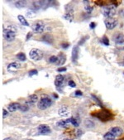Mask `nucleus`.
Listing matches in <instances>:
<instances>
[{
  "label": "nucleus",
  "instance_id": "33",
  "mask_svg": "<svg viewBox=\"0 0 124 140\" xmlns=\"http://www.w3.org/2000/svg\"><path fill=\"white\" fill-rule=\"evenodd\" d=\"M8 116V111H7L5 109H2V118L5 119Z\"/></svg>",
  "mask_w": 124,
  "mask_h": 140
},
{
  "label": "nucleus",
  "instance_id": "37",
  "mask_svg": "<svg viewBox=\"0 0 124 140\" xmlns=\"http://www.w3.org/2000/svg\"><path fill=\"white\" fill-rule=\"evenodd\" d=\"M76 134H77V137H78V138H79V137H80L82 134H83V131L82 130H80V129H79V130H77V132H76Z\"/></svg>",
  "mask_w": 124,
  "mask_h": 140
},
{
  "label": "nucleus",
  "instance_id": "16",
  "mask_svg": "<svg viewBox=\"0 0 124 140\" xmlns=\"http://www.w3.org/2000/svg\"><path fill=\"white\" fill-rule=\"evenodd\" d=\"M71 124V120L70 119H68V120H61L57 123V125L61 128H68L69 124Z\"/></svg>",
  "mask_w": 124,
  "mask_h": 140
},
{
  "label": "nucleus",
  "instance_id": "14",
  "mask_svg": "<svg viewBox=\"0 0 124 140\" xmlns=\"http://www.w3.org/2000/svg\"><path fill=\"white\" fill-rule=\"evenodd\" d=\"M64 77L63 75H57L55 79V85L56 87H61L64 83Z\"/></svg>",
  "mask_w": 124,
  "mask_h": 140
},
{
  "label": "nucleus",
  "instance_id": "40",
  "mask_svg": "<svg viewBox=\"0 0 124 140\" xmlns=\"http://www.w3.org/2000/svg\"><path fill=\"white\" fill-rule=\"evenodd\" d=\"M66 68L65 67H62V68H59L58 70H57V71L58 72H63V71H66Z\"/></svg>",
  "mask_w": 124,
  "mask_h": 140
},
{
  "label": "nucleus",
  "instance_id": "17",
  "mask_svg": "<svg viewBox=\"0 0 124 140\" xmlns=\"http://www.w3.org/2000/svg\"><path fill=\"white\" fill-rule=\"evenodd\" d=\"M64 18L66 20L69 21V22H73L74 20V11L73 9H70V10H68V11L66 12V13L64 14Z\"/></svg>",
  "mask_w": 124,
  "mask_h": 140
},
{
  "label": "nucleus",
  "instance_id": "24",
  "mask_svg": "<svg viewBox=\"0 0 124 140\" xmlns=\"http://www.w3.org/2000/svg\"><path fill=\"white\" fill-rule=\"evenodd\" d=\"M26 5H27V1H17L15 2V7H17V8H22V7H24Z\"/></svg>",
  "mask_w": 124,
  "mask_h": 140
},
{
  "label": "nucleus",
  "instance_id": "13",
  "mask_svg": "<svg viewBox=\"0 0 124 140\" xmlns=\"http://www.w3.org/2000/svg\"><path fill=\"white\" fill-rule=\"evenodd\" d=\"M8 111L9 112H15V111L20 110L21 108V105L17 102H14V103H11L8 105Z\"/></svg>",
  "mask_w": 124,
  "mask_h": 140
},
{
  "label": "nucleus",
  "instance_id": "34",
  "mask_svg": "<svg viewBox=\"0 0 124 140\" xmlns=\"http://www.w3.org/2000/svg\"><path fill=\"white\" fill-rule=\"evenodd\" d=\"M88 38H89V36H86V37H84L82 38V39L79 41V45H83V44L84 43V41H86Z\"/></svg>",
  "mask_w": 124,
  "mask_h": 140
},
{
  "label": "nucleus",
  "instance_id": "22",
  "mask_svg": "<svg viewBox=\"0 0 124 140\" xmlns=\"http://www.w3.org/2000/svg\"><path fill=\"white\" fill-rule=\"evenodd\" d=\"M71 120V124H73L74 127H78L80 124V119L79 117H72L70 118Z\"/></svg>",
  "mask_w": 124,
  "mask_h": 140
},
{
  "label": "nucleus",
  "instance_id": "18",
  "mask_svg": "<svg viewBox=\"0 0 124 140\" xmlns=\"http://www.w3.org/2000/svg\"><path fill=\"white\" fill-rule=\"evenodd\" d=\"M65 61H66L65 56H64L63 53L59 54L58 61H57V62H56V65H57V66H62V65H64V63H65Z\"/></svg>",
  "mask_w": 124,
  "mask_h": 140
},
{
  "label": "nucleus",
  "instance_id": "1",
  "mask_svg": "<svg viewBox=\"0 0 124 140\" xmlns=\"http://www.w3.org/2000/svg\"><path fill=\"white\" fill-rule=\"evenodd\" d=\"M93 115L95 116V117L98 118L99 120H101L103 122H108L109 120H112L113 119V116L112 114H111L109 111H108L106 110H99V111H98V112H95L93 114Z\"/></svg>",
  "mask_w": 124,
  "mask_h": 140
},
{
  "label": "nucleus",
  "instance_id": "7",
  "mask_svg": "<svg viewBox=\"0 0 124 140\" xmlns=\"http://www.w3.org/2000/svg\"><path fill=\"white\" fill-rule=\"evenodd\" d=\"M113 40L116 44H118V45L123 44L124 43V34L121 32H117L113 35Z\"/></svg>",
  "mask_w": 124,
  "mask_h": 140
},
{
  "label": "nucleus",
  "instance_id": "8",
  "mask_svg": "<svg viewBox=\"0 0 124 140\" xmlns=\"http://www.w3.org/2000/svg\"><path fill=\"white\" fill-rule=\"evenodd\" d=\"M37 129L39 134H42V135H48V134L51 133V129L50 126L46 125V124H41V125L38 126Z\"/></svg>",
  "mask_w": 124,
  "mask_h": 140
},
{
  "label": "nucleus",
  "instance_id": "46",
  "mask_svg": "<svg viewBox=\"0 0 124 140\" xmlns=\"http://www.w3.org/2000/svg\"><path fill=\"white\" fill-rule=\"evenodd\" d=\"M121 140H124V138H123V139H121Z\"/></svg>",
  "mask_w": 124,
  "mask_h": 140
},
{
  "label": "nucleus",
  "instance_id": "26",
  "mask_svg": "<svg viewBox=\"0 0 124 140\" xmlns=\"http://www.w3.org/2000/svg\"><path fill=\"white\" fill-rule=\"evenodd\" d=\"M57 61H58V56H51L50 59H49L50 63H52V64H56Z\"/></svg>",
  "mask_w": 124,
  "mask_h": 140
},
{
  "label": "nucleus",
  "instance_id": "29",
  "mask_svg": "<svg viewBox=\"0 0 124 140\" xmlns=\"http://www.w3.org/2000/svg\"><path fill=\"white\" fill-rule=\"evenodd\" d=\"M102 42L104 44L105 46H109V41H108V38L104 36L103 38H102Z\"/></svg>",
  "mask_w": 124,
  "mask_h": 140
},
{
  "label": "nucleus",
  "instance_id": "20",
  "mask_svg": "<svg viewBox=\"0 0 124 140\" xmlns=\"http://www.w3.org/2000/svg\"><path fill=\"white\" fill-rule=\"evenodd\" d=\"M17 18H18L19 22H21V24L22 25L26 26V27H28V26H29V23H28L27 19H26L22 15H18V16H17Z\"/></svg>",
  "mask_w": 124,
  "mask_h": 140
},
{
  "label": "nucleus",
  "instance_id": "31",
  "mask_svg": "<svg viewBox=\"0 0 124 140\" xmlns=\"http://www.w3.org/2000/svg\"><path fill=\"white\" fill-rule=\"evenodd\" d=\"M20 110L23 111V112H26V111L29 110V106H27V105H21Z\"/></svg>",
  "mask_w": 124,
  "mask_h": 140
},
{
  "label": "nucleus",
  "instance_id": "45",
  "mask_svg": "<svg viewBox=\"0 0 124 140\" xmlns=\"http://www.w3.org/2000/svg\"><path fill=\"white\" fill-rule=\"evenodd\" d=\"M64 140H73V139H64Z\"/></svg>",
  "mask_w": 124,
  "mask_h": 140
},
{
  "label": "nucleus",
  "instance_id": "28",
  "mask_svg": "<svg viewBox=\"0 0 124 140\" xmlns=\"http://www.w3.org/2000/svg\"><path fill=\"white\" fill-rule=\"evenodd\" d=\"M17 59H18V60L21 61H26V56H25L24 53H19V54H17Z\"/></svg>",
  "mask_w": 124,
  "mask_h": 140
},
{
  "label": "nucleus",
  "instance_id": "3",
  "mask_svg": "<svg viewBox=\"0 0 124 140\" xmlns=\"http://www.w3.org/2000/svg\"><path fill=\"white\" fill-rule=\"evenodd\" d=\"M102 12L107 18H111V17H114L117 13V7L116 5H108V6L103 7Z\"/></svg>",
  "mask_w": 124,
  "mask_h": 140
},
{
  "label": "nucleus",
  "instance_id": "32",
  "mask_svg": "<svg viewBox=\"0 0 124 140\" xmlns=\"http://www.w3.org/2000/svg\"><path fill=\"white\" fill-rule=\"evenodd\" d=\"M27 16L28 17H31V18H32V17L35 16V12H33V11H28L27 12Z\"/></svg>",
  "mask_w": 124,
  "mask_h": 140
},
{
  "label": "nucleus",
  "instance_id": "36",
  "mask_svg": "<svg viewBox=\"0 0 124 140\" xmlns=\"http://www.w3.org/2000/svg\"><path fill=\"white\" fill-rule=\"evenodd\" d=\"M85 10L88 12H91L93 11V7H90V6H86L85 7Z\"/></svg>",
  "mask_w": 124,
  "mask_h": 140
},
{
  "label": "nucleus",
  "instance_id": "12",
  "mask_svg": "<svg viewBox=\"0 0 124 140\" xmlns=\"http://www.w3.org/2000/svg\"><path fill=\"white\" fill-rule=\"evenodd\" d=\"M79 46H74L73 50H72V61H73L74 63H76L77 61H78V58H79Z\"/></svg>",
  "mask_w": 124,
  "mask_h": 140
},
{
  "label": "nucleus",
  "instance_id": "2",
  "mask_svg": "<svg viewBox=\"0 0 124 140\" xmlns=\"http://www.w3.org/2000/svg\"><path fill=\"white\" fill-rule=\"evenodd\" d=\"M52 105V100L48 95H43L40 101H38L37 107L41 110H45Z\"/></svg>",
  "mask_w": 124,
  "mask_h": 140
},
{
  "label": "nucleus",
  "instance_id": "41",
  "mask_svg": "<svg viewBox=\"0 0 124 140\" xmlns=\"http://www.w3.org/2000/svg\"><path fill=\"white\" fill-rule=\"evenodd\" d=\"M95 27H96V24H95L94 22H91V23L89 24V27L91 28V29H94V28Z\"/></svg>",
  "mask_w": 124,
  "mask_h": 140
},
{
  "label": "nucleus",
  "instance_id": "47",
  "mask_svg": "<svg viewBox=\"0 0 124 140\" xmlns=\"http://www.w3.org/2000/svg\"><path fill=\"white\" fill-rule=\"evenodd\" d=\"M123 61H124V57H123Z\"/></svg>",
  "mask_w": 124,
  "mask_h": 140
},
{
  "label": "nucleus",
  "instance_id": "48",
  "mask_svg": "<svg viewBox=\"0 0 124 140\" xmlns=\"http://www.w3.org/2000/svg\"><path fill=\"white\" fill-rule=\"evenodd\" d=\"M29 140H30V139H29Z\"/></svg>",
  "mask_w": 124,
  "mask_h": 140
},
{
  "label": "nucleus",
  "instance_id": "15",
  "mask_svg": "<svg viewBox=\"0 0 124 140\" xmlns=\"http://www.w3.org/2000/svg\"><path fill=\"white\" fill-rule=\"evenodd\" d=\"M113 134H114V135L117 137V136H120L121 134H123V129L120 128V127H113V128H111L110 131Z\"/></svg>",
  "mask_w": 124,
  "mask_h": 140
},
{
  "label": "nucleus",
  "instance_id": "39",
  "mask_svg": "<svg viewBox=\"0 0 124 140\" xmlns=\"http://www.w3.org/2000/svg\"><path fill=\"white\" fill-rule=\"evenodd\" d=\"M74 95H77V96H81V95H82V92L80 91V90H76L75 93H74Z\"/></svg>",
  "mask_w": 124,
  "mask_h": 140
},
{
  "label": "nucleus",
  "instance_id": "10",
  "mask_svg": "<svg viewBox=\"0 0 124 140\" xmlns=\"http://www.w3.org/2000/svg\"><path fill=\"white\" fill-rule=\"evenodd\" d=\"M69 113H70L69 109L68 106L65 105H61V108L59 109V110H58L59 115L61 116V117H67V116L69 115Z\"/></svg>",
  "mask_w": 124,
  "mask_h": 140
},
{
  "label": "nucleus",
  "instance_id": "30",
  "mask_svg": "<svg viewBox=\"0 0 124 140\" xmlns=\"http://www.w3.org/2000/svg\"><path fill=\"white\" fill-rule=\"evenodd\" d=\"M38 74V71L37 70H32V71H30L29 72H28V75H29L30 76H36V75Z\"/></svg>",
  "mask_w": 124,
  "mask_h": 140
},
{
  "label": "nucleus",
  "instance_id": "5",
  "mask_svg": "<svg viewBox=\"0 0 124 140\" xmlns=\"http://www.w3.org/2000/svg\"><path fill=\"white\" fill-rule=\"evenodd\" d=\"M32 30L36 33H41L45 30V24L42 21H37L32 25Z\"/></svg>",
  "mask_w": 124,
  "mask_h": 140
},
{
  "label": "nucleus",
  "instance_id": "23",
  "mask_svg": "<svg viewBox=\"0 0 124 140\" xmlns=\"http://www.w3.org/2000/svg\"><path fill=\"white\" fill-rule=\"evenodd\" d=\"M42 40L44 41H46V42L51 44V43H52V41H53V38H52V37H51V35L46 34V35H44L42 37Z\"/></svg>",
  "mask_w": 124,
  "mask_h": 140
},
{
  "label": "nucleus",
  "instance_id": "4",
  "mask_svg": "<svg viewBox=\"0 0 124 140\" xmlns=\"http://www.w3.org/2000/svg\"><path fill=\"white\" fill-rule=\"evenodd\" d=\"M29 56L32 60L35 61H41L43 58V52L37 48H33L30 51Z\"/></svg>",
  "mask_w": 124,
  "mask_h": 140
},
{
  "label": "nucleus",
  "instance_id": "42",
  "mask_svg": "<svg viewBox=\"0 0 124 140\" xmlns=\"http://www.w3.org/2000/svg\"><path fill=\"white\" fill-rule=\"evenodd\" d=\"M31 37H32V32H28L27 33V38H26V40H29L30 38H31Z\"/></svg>",
  "mask_w": 124,
  "mask_h": 140
},
{
  "label": "nucleus",
  "instance_id": "43",
  "mask_svg": "<svg viewBox=\"0 0 124 140\" xmlns=\"http://www.w3.org/2000/svg\"><path fill=\"white\" fill-rule=\"evenodd\" d=\"M3 140H12L11 138H6V139H4Z\"/></svg>",
  "mask_w": 124,
  "mask_h": 140
},
{
  "label": "nucleus",
  "instance_id": "38",
  "mask_svg": "<svg viewBox=\"0 0 124 140\" xmlns=\"http://www.w3.org/2000/svg\"><path fill=\"white\" fill-rule=\"evenodd\" d=\"M61 46H62V47H63V48L66 49V48H68V47H69V43H67V42H64V43H62V44H61Z\"/></svg>",
  "mask_w": 124,
  "mask_h": 140
},
{
  "label": "nucleus",
  "instance_id": "9",
  "mask_svg": "<svg viewBox=\"0 0 124 140\" xmlns=\"http://www.w3.org/2000/svg\"><path fill=\"white\" fill-rule=\"evenodd\" d=\"M3 37L7 41H12L16 37V33L7 30V28L3 29Z\"/></svg>",
  "mask_w": 124,
  "mask_h": 140
},
{
  "label": "nucleus",
  "instance_id": "21",
  "mask_svg": "<svg viewBox=\"0 0 124 140\" xmlns=\"http://www.w3.org/2000/svg\"><path fill=\"white\" fill-rule=\"evenodd\" d=\"M116 136L114 134H113L111 132H108V133H106L104 135H103V139L105 140H115Z\"/></svg>",
  "mask_w": 124,
  "mask_h": 140
},
{
  "label": "nucleus",
  "instance_id": "44",
  "mask_svg": "<svg viewBox=\"0 0 124 140\" xmlns=\"http://www.w3.org/2000/svg\"><path fill=\"white\" fill-rule=\"evenodd\" d=\"M54 97H55V98H56V99H57V98H58L57 95H56V94H54Z\"/></svg>",
  "mask_w": 124,
  "mask_h": 140
},
{
  "label": "nucleus",
  "instance_id": "35",
  "mask_svg": "<svg viewBox=\"0 0 124 140\" xmlns=\"http://www.w3.org/2000/svg\"><path fill=\"white\" fill-rule=\"evenodd\" d=\"M68 85L70 87H75V85H76V84L74 83V81H73V80H69V83H68Z\"/></svg>",
  "mask_w": 124,
  "mask_h": 140
},
{
  "label": "nucleus",
  "instance_id": "6",
  "mask_svg": "<svg viewBox=\"0 0 124 140\" xmlns=\"http://www.w3.org/2000/svg\"><path fill=\"white\" fill-rule=\"evenodd\" d=\"M118 19L114 18V17H111V18H106L104 20V24L108 30H113L117 27L118 25Z\"/></svg>",
  "mask_w": 124,
  "mask_h": 140
},
{
  "label": "nucleus",
  "instance_id": "19",
  "mask_svg": "<svg viewBox=\"0 0 124 140\" xmlns=\"http://www.w3.org/2000/svg\"><path fill=\"white\" fill-rule=\"evenodd\" d=\"M28 100H29V101H28L27 103L30 104V105H32V104H34L38 101V96L37 95H31L28 96Z\"/></svg>",
  "mask_w": 124,
  "mask_h": 140
},
{
  "label": "nucleus",
  "instance_id": "27",
  "mask_svg": "<svg viewBox=\"0 0 124 140\" xmlns=\"http://www.w3.org/2000/svg\"><path fill=\"white\" fill-rule=\"evenodd\" d=\"M7 29L9 30V31H11V32H13L15 33H16L17 31V27H16V26H14V25H8V26H7Z\"/></svg>",
  "mask_w": 124,
  "mask_h": 140
},
{
  "label": "nucleus",
  "instance_id": "25",
  "mask_svg": "<svg viewBox=\"0 0 124 140\" xmlns=\"http://www.w3.org/2000/svg\"><path fill=\"white\" fill-rule=\"evenodd\" d=\"M84 124H85V126H86L87 128H89V129L94 128V123L93 121H91V120H85Z\"/></svg>",
  "mask_w": 124,
  "mask_h": 140
},
{
  "label": "nucleus",
  "instance_id": "11",
  "mask_svg": "<svg viewBox=\"0 0 124 140\" xmlns=\"http://www.w3.org/2000/svg\"><path fill=\"white\" fill-rule=\"evenodd\" d=\"M21 68V64L19 62H12V63L8 64V66H7V71H17V70H19Z\"/></svg>",
  "mask_w": 124,
  "mask_h": 140
}]
</instances>
